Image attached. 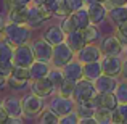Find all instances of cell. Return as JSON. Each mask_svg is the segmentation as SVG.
I'll return each instance as SVG.
<instances>
[{
	"mask_svg": "<svg viewBox=\"0 0 127 124\" xmlns=\"http://www.w3.org/2000/svg\"><path fill=\"white\" fill-rule=\"evenodd\" d=\"M31 31L32 29L28 24H18V23H8L6 21L3 36L15 47H18V45H23V43L31 42V36H32Z\"/></svg>",
	"mask_w": 127,
	"mask_h": 124,
	"instance_id": "obj_1",
	"label": "cell"
},
{
	"mask_svg": "<svg viewBox=\"0 0 127 124\" xmlns=\"http://www.w3.org/2000/svg\"><path fill=\"white\" fill-rule=\"evenodd\" d=\"M21 103H23V115L26 118H39L40 113L43 111V108H45L43 98L32 92L21 97Z\"/></svg>",
	"mask_w": 127,
	"mask_h": 124,
	"instance_id": "obj_2",
	"label": "cell"
},
{
	"mask_svg": "<svg viewBox=\"0 0 127 124\" xmlns=\"http://www.w3.org/2000/svg\"><path fill=\"white\" fill-rule=\"evenodd\" d=\"M76 58V52L69 47L68 42H61L58 45H53V53H52V66L53 68H63L68 65L71 60Z\"/></svg>",
	"mask_w": 127,
	"mask_h": 124,
	"instance_id": "obj_3",
	"label": "cell"
},
{
	"mask_svg": "<svg viewBox=\"0 0 127 124\" xmlns=\"http://www.w3.org/2000/svg\"><path fill=\"white\" fill-rule=\"evenodd\" d=\"M95 93H96V89H95L93 81H89V79L82 78L81 81L76 82L72 98H74L76 103H82V102H87V100H92L95 97Z\"/></svg>",
	"mask_w": 127,
	"mask_h": 124,
	"instance_id": "obj_4",
	"label": "cell"
},
{
	"mask_svg": "<svg viewBox=\"0 0 127 124\" xmlns=\"http://www.w3.org/2000/svg\"><path fill=\"white\" fill-rule=\"evenodd\" d=\"M50 108L61 118V116H66V115H69V113L76 111V102H74L72 97H64V95L56 93V95L52 98Z\"/></svg>",
	"mask_w": 127,
	"mask_h": 124,
	"instance_id": "obj_5",
	"label": "cell"
},
{
	"mask_svg": "<svg viewBox=\"0 0 127 124\" xmlns=\"http://www.w3.org/2000/svg\"><path fill=\"white\" fill-rule=\"evenodd\" d=\"M34 61H35V56H34V52H32L31 42L15 47V53H13V63H15V66L29 68Z\"/></svg>",
	"mask_w": 127,
	"mask_h": 124,
	"instance_id": "obj_6",
	"label": "cell"
},
{
	"mask_svg": "<svg viewBox=\"0 0 127 124\" xmlns=\"http://www.w3.org/2000/svg\"><path fill=\"white\" fill-rule=\"evenodd\" d=\"M103 74L114 76V78H121L122 71V58L121 56H113V55H103L100 60Z\"/></svg>",
	"mask_w": 127,
	"mask_h": 124,
	"instance_id": "obj_7",
	"label": "cell"
},
{
	"mask_svg": "<svg viewBox=\"0 0 127 124\" xmlns=\"http://www.w3.org/2000/svg\"><path fill=\"white\" fill-rule=\"evenodd\" d=\"M29 89H31L32 93L42 97V98H48V97H53L56 93V89L53 85V82L48 79V76L42 78V79H37V81H31Z\"/></svg>",
	"mask_w": 127,
	"mask_h": 124,
	"instance_id": "obj_8",
	"label": "cell"
},
{
	"mask_svg": "<svg viewBox=\"0 0 127 124\" xmlns=\"http://www.w3.org/2000/svg\"><path fill=\"white\" fill-rule=\"evenodd\" d=\"M103 55H113V56H121L124 53V43L121 42V39L118 36H108L105 37L100 43Z\"/></svg>",
	"mask_w": 127,
	"mask_h": 124,
	"instance_id": "obj_9",
	"label": "cell"
},
{
	"mask_svg": "<svg viewBox=\"0 0 127 124\" xmlns=\"http://www.w3.org/2000/svg\"><path fill=\"white\" fill-rule=\"evenodd\" d=\"M103 56L101 48L96 43H85L77 53H76V58L81 63H92V61H100Z\"/></svg>",
	"mask_w": 127,
	"mask_h": 124,
	"instance_id": "obj_10",
	"label": "cell"
},
{
	"mask_svg": "<svg viewBox=\"0 0 127 124\" xmlns=\"http://www.w3.org/2000/svg\"><path fill=\"white\" fill-rule=\"evenodd\" d=\"M32 52H34L35 60H40V61H52V53H53V45L50 42H47L45 39H37V41H32Z\"/></svg>",
	"mask_w": 127,
	"mask_h": 124,
	"instance_id": "obj_11",
	"label": "cell"
},
{
	"mask_svg": "<svg viewBox=\"0 0 127 124\" xmlns=\"http://www.w3.org/2000/svg\"><path fill=\"white\" fill-rule=\"evenodd\" d=\"M63 74H64L66 79H71V81L77 82L84 78V63H81L77 58L71 60L68 65L63 66Z\"/></svg>",
	"mask_w": 127,
	"mask_h": 124,
	"instance_id": "obj_12",
	"label": "cell"
},
{
	"mask_svg": "<svg viewBox=\"0 0 127 124\" xmlns=\"http://www.w3.org/2000/svg\"><path fill=\"white\" fill-rule=\"evenodd\" d=\"M95 84V89L96 92H101V93H111V92H116V87H118V78L114 76H108V74H101L98 79L93 81Z\"/></svg>",
	"mask_w": 127,
	"mask_h": 124,
	"instance_id": "obj_13",
	"label": "cell"
},
{
	"mask_svg": "<svg viewBox=\"0 0 127 124\" xmlns=\"http://www.w3.org/2000/svg\"><path fill=\"white\" fill-rule=\"evenodd\" d=\"M50 69H52V63L35 60V61L29 66V78H31V81H37V79L47 78Z\"/></svg>",
	"mask_w": 127,
	"mask_h": 124,
	"instance_id": "obj_14",
	"label": "cell"
},
{
	"mask_svg": "<svg viewBox=\"0 0 127 124\" xmlns=\"http://www.w3.org/2000/svg\"><path fill=\"white\" fill-rule=\"evenodd\" d=\"M93 100H95L96 108L114 110L116 106L119 105V100H118V97H116V93H114V92H111V93H101V92H96V93H95V97H93Z\"/></svg>",
	"mask_w": 127,
	"mask_h": 124,
	"instance_id": "obj_15",
	"label": "cell"
},
{
	"mask_svg": "<svg viewBox=\"0 0 127 124\" xmlns=\"http://www.w3.org/2000/svg\"><path fill=\"white\" fill-rule=\"evenodd\" d=\"M87 11H89V18L92 24L98 26L100 23H103L106 18H108V10L103 3H93V5L87 6Z\"/></svg>",
	"mask_w": 127,
	"mask_h": 124,
	"instance_id": "obj_16",
	"label": "cell"
},
{
	"mask_svg": "<svg viewBox=\"0 0 127 124\" xmlns=\"http://www.w3.org/2000/svg\"><path fill=\"white\" fill-rule=\"evenodd\" d=\"M2 105L3 108L6 110L8 116H24L23 115V103H21V98L19 97H15V95H8L2 100Z\"/></svg>",
	"mask_w": 127,
	"mask_h": 124,
	"instance_id": "obj_17",
	"label": "cell"
},
{
	"mask_svg": "<svg viewBox=\"0 0 127 124\" xmlns=\"http://www.w3.org/2000/svg\"><path fill=\"white\" fill-rule=\"evenodd\" d=\"M45 21H47V18L42 13L40 6L34 5V3L29 5V15H28V23H26V24H28L31 29H39Z\"/></svg>",
	"mask_w": 127,
	"mask_h": 124,
	"instance_id": "obj_18",
	"label": "cell"
},
{
	"mask_svg": "<svg viewBox=\"0 0 127 124\" xmlns=\"http://www.w3.org/2000/svg\"><path fill=\"white\" fill-rule=\"evenodd\" d=\"M29 15V5L28 6H11L6 13V21L8 23H18V24H26Z\"/></svg>",
	"mask_w": 127,
	"mask_h": 124,
	"instance_id": "obj_19",
	"label": "cell"
},
{
	"mask_svg": "<svg viewBox=\"0 0 127 124\" xmlns=\"http://www.w3.org/2000/svg\"><path fill=\"white\" fill-rule=\"evenodd\" d=\"M43 39L47 42H50L52 45H58V43L66 41V32L61 29V26H48L43 31Z\"/></svg>",
	"mask_w": 127,
	"mask_h": 124,
	"instance_id": "obj_20",
	"label": "cell"
},
{
	"mask_svg": "<svg viewBox=\"0 0 127 124\" xmlns=\"http://www.w3.org/2000/svg\"><path fill=\"white\" fill-rule=\"evenodd\" d=\"M66 42H68L69 47L77 53L87 43L85 37H84V31H82V29H74V31H71L69 34H66Z\"/></svg>",
	"mask_w": 127,
	"mask_h": 124,
	"instance_id": "obj_21",
	"label": "cell"
},
{
	"mask_svg": "<svg viewBox=\"0 0 127 124\" xmlns=\"http://www.w3.org/2000/svg\"><path fill=\"white\" fill-rule=\"evenodd\" d=\"M69 16H71V19H72V23H74L76 29H82V31H84L89 24H92V23H90V18H89L87 6H85V8H81V10L72 11Z\"/></svg>",
	"mask_w": 127,
	"mask_h": 124,
	"instance_id": "obj_22",
	"label": "cell"
},
{
	"mask_svg": "<svg viewBox=\"0 0 127 124\" xmlns=\"http://www.w3.org/2000/svg\"><path fill=\"white\" fill-rule=\"evenodd\" d=\"M95 110H96V105H95V100H87V102H82V103H76V113L79 115V118L84 119V118H93L95 115Z\"/></svg>",
	"mask_w": 127,
	"mask_h": 124,
	"instance_id": "obj_23",
	"label": "cell"
},
{
	"mask_svg": "<svg viewBox=\"0 0 127 124\" xmlns=\"http://www.w3.org/2000/svg\"><path fill=\"white\" fill-rule=\"evenodd\" d=\"M103 74L101 65L100 61H92V63H84V78L89 81H95Z\"/></svg>",
	"mask_w": 127,
	"mask_h": 124,
	"instance_id": "obj_24",
	"label": "cell"
},
{
	"mask_svg": "<svg viewBox=\"0 0 127 124\" xmlns=\"http://www.w3.org/2000/svg\"><path fill=\"white\" fill-rule=\"evenodd\" d=\"M13 53H15V45L5 37H0V61L5 60H13Z\"/></svg>",
	"mask_w": 127,
	"mask_h": 124,
	"instance_id": "obj_25",
	"label": "cell"
},
{
	"mask_svg": "<svg viewBox=\"0 0 127 124\" xmlns=\"http://www.w3.org/2000/svg\"><path fill=\"white\" fill-rule=\"evenodd\" d=\"M108 18L111 19L116 26L122 24V23L127 21V8L126 6H114L113 10L108 11Z\"/></svg>",
	"mask_w": 127,
	"mask_h": 124,
	"instance_id": "obj_26",
	"label": "cell"
},
{
	"mask_svg": "<svg viewBox=\"0 0 127 124\" xmlns=\"http://www.w3.org/2000/svg\"><path fill=\"white\" fill-rule=\"evenodd\" d=\"M39 123H42V124H60V116L50 106H47V108H43V111L39 116Z\"/></svg>",
	"mask_w": 127,
	"mask_h": 124,
	"instance_id": "obj_27",
	"label": "cell"
},
{
	"mask_svg": "<svg viewBox=\"0 0 127 124\" xmlns=\"http://www.w3.org/2000/svg\"><path fill=\"white\" fill-rule=\"evenodd\" d=\"M84 37H85V41L87 43H95L96 41H100V31H98V28H96V24H89L87 28L84 29Z\"/></svg>",
	"mask_w": 127,
	"mask_h": 124,
	"instance_id": "obj_28",
	"label": "cell"
},
{
	"mask_svg": "<svg viewBox=\"0 0 127 124\" xmlns=\"http://www.w3.org/2000/svg\"><path fill=\"white\" fill-rule=\"evenodd\" d=\"M48 79L53 82L55 89L58 90V89H60V85L63 84V81H64V74H63V69H61V68H53V66H52V69H50V73H48Z\"/></svg>",
	"mask_w": 127,
	"mask_h": 124,
	"instance_id": "obj_29",
	"label": "cell"
},
{
	"mask_svg": "<svg viewBox=\"0 0 127 124\" xmlns=\"http://www.w3.org/2000/svg\"><path fill=\"white\" fill-rule=\"evenodd\" d=\"M93 118H95V121L98 124H109L111 123V110H108V108H96Z\"/></svg>",
	"mask_w": 127,
	"mask_h": 124,
	"instance_id": "obj_30",
	"label": "cell"
},
{
	"mask_svg": "<svg viewBox=\"0 0 127 124\" xmlns=\"http://www.w3.org/2000/svg\"><path fill=\"white\" fill-rule=\"evenodd\" d=\"M6 84H8V87H11L13 90H23V89H26V87H29L31 81H29V79H19V78H15V76H10V78L6 79Z\"/></svg>",
	"mask_w": 127,
	"mask_h": 124,
	"instance_id": "obj_31",
	"label": "cell"
},
{
	"mask_svg": "<svg viewBox=\"0 0 127 124\" xmlns=\"http://www.w3.org/2000/svg\"><path fill=\"white\" fill-rule=\"evenodd\" d=\"M74 89H76V82L71 81V79H66V78H64V81H63V84L60 85V89L56 90V93H60V95H64V97H72Z\"/></svg>",
	"mask_w": 127,
	"mask_h": 124,
	"instance_id": "obj_32",
	"label": "cell"
},
{
	"mask_svg": "<svg viewBox=\"0 0 127 124\" xmlns=\"http://www.w3.org/2000/svg\"><path fill=\"white\" fill-rule=\"evenodd\" d=\"M114 93H116V97H118L119 103H127V81H126V79L119 81Z\"/></svg>",
	"mask_w": 127,
	"mask_h": 124,
	"instance_id": "obj_33",
	"label": "cell"
},
{
	"mask_svg": "<svg viewBox=\"0 0 127 124\" xmlns=\"http://www.w3.org/2000/svg\"><path fill=\"white\" fill-rule=\"evenodd\" d=\"M13 69H15V63H13V60H5V61H0V73H2L6 79L11 76Z\"/></svg>",
	"mask_w": 127,
	"mask_h": 124,
	"instance_id": "obj_34",
	"label": "cell"
},
{
	"mask_svg": "<svg viewBox=\"0 0 127 124\" xmlns=\"http://www.w3.org/2000/svg\"><path fill=\"white\" fill-rule=\"evenodd\" d=\"M77 123H81V118H79V115L76 111L60 118V124H77Z\"/></svg>",
	"mask_w": 127,
	"mask_h": 124,
	"instance_id": "obj_35",
	"label": "cell"
},
{
	"mask_svg": "<svg viewBox=\"0 0 127 124\" xmlns=\"http://www.w3.org/2000/svg\"><path fill=\"white\" fill-rule=\"evenodd\" d=\"M11 76L19 78V79H29L31 81V78H29V68H24V66H15Z\"/></svg>",
	"mask_w": 127,
	"mask_h": 124,
	"instance_id": "obj_36",
	"label": "cell"
},
{
	"mask_svg": "<svg viewBox=\"0 0 127 124\" xmlns=\"http://www.w3.org/2000/svg\"><path fill=\"white\" fill-rule=\"evenodd\" d=\"M116 36L121 39V42L124 45H127V21L119 24V26H116Z\"/></svg>",
	"mask_w": 127,
	"mask_h": 124,
	"instance_id": "obj_37",
	"label": "cell"
},
{
	"mask_svg": "<svg viewBox=\"0 0 127 124\" xmlns=\"http://www.w3.org/2000/svg\"><path fill=\"white\" fill-rule=\"evenodd\" d=\"M60 26H61V29L66 32V34H69L71 31H74V29H76V26H74V23H72L71 16H66V18H63L61 23H60Z\"/></svg>",
	"mask_w": 127,
	"mask_h": 124,
	"instance_id": "obj_38",
	"label": "cell"
},
{
	"mask_svg": "<svg viewBox=\"0 0 127 124\" xmlns=\"http://www.w3.org/2000/svg\"><path fill=\"white\" fill-rule=\"evenodd\" d=\"M111 123L114 124H124V119H122V115L119 111V108L116 106L114 110H111Z\"/></svg>",
	"mask_w": 127,
	"mask_h": 124,
	"instance_id": "obj_39",
	"label": "cell"
},
{
	"mask_svg": "<svg viewBox=\"0 0 127 124\" xmlns=\"http://www.w3.org/2000/svg\"><path fill=\"white\" fill-rule=\"evenodd\" d=\"M69 5V8L72 10V11H76V10H81V8H85V0H66Z\"/></svg>",
	"mask_w": 127,
	"mask_h": 124,
	"instance_id": "obj_40",
	"label": "cell"
},
{
	"mask_svg": "<svg viewBox=\"0 0 127 124\" xmlns=\"http://www.w3.org/2000/svg\"><path fill=\"white\" fill-rule=\"evenodd\" d=\"M6 5H8V8H11V6H28L32 5V0H6Z\"/></svg>",
	"mask_w": 127,
	"mask_h": 124,
	"instance_id": "obj_41",
	"label": "cell"
},
{
	"mask_svg": "<svg viewBox=\"0 0 127 124\" xmlns=\"http://www.w3.org/2000/svg\"><path fill=\"white\" fill-rule=\"evenodd\" d=\"M118 108H119V111H121V115H122L124 124H127V103H119Z\"/></svg>",
	"mask_w": 127,
	"mask_h": 124,
	"instance_id": "obj_42",
	"label": "cell"
},
{
	"mask_svg": "<svg viewBox=\"0 0 127 124\" xmlns=\"http://www.w3.org/2000/svg\"><path fill=\"white\" fill-rule=\"evenodd\" d=\"M6 119H8V113H6V110L3 108V105H0V124L6 123Z\"/></svg>",
	"mask_w": 127,
	"mask_h": 124,
	"instance_id": "obj_43",
	"label": "cell"
},
{
	"mask_svg": "<svg viewBox=\"0 0 127 124\" xmlns=\"http://www.w3.org/2000/svg\"><path fill=\"white\" fill-rule=\"evenodd\" d=\"M121 78L127 81V58L122 60V71H121Z\"/></svg>",
	"mask_w": 127,
	"mask_h": 124,
	"instance_id": "obj_44",
	"label": "cell"
},
{
	"mask_svg": "<svg viewBox=\"0 0 127 124\" xmlns=\"http://www.w3.org/2000/svg\"><path fill=\"white\" fill-rule=\"evenodd\" d=\"M5 26H6V19L0 15V37L3 36V31H5Z\"/></svg>",
	"mask_w": 127,
	"mask_h": 124,
	"instance_id": "obj_45",
	"label": "cell"
},
{
	"mask_svg": "<svg viewBox=\"0 0 127 124\" xmlns=\"http://www.w3.org/2000/svg\"><path fill=\"white\" fill-rule=\"evenodd\" d=\"M6 85H8V84H6V78L2 74V73H0V90H2V89H5Z\"/></svg>",
	"mask_w": 127,
	"mask_h": 124,
	"instance_id": "obj_46",
	"label": "cell"
},
{
	"mask_svg": "<svg viewBox=\"0 0 127 124\" xmlns=\"http://www.w3.org/2000/svg\"><path fill=\"white\" fill-rule=\"evenodd\" d=\"M114 6H126L127 5V0H113Z\"/></svg>",
	"mask_w": 127,
	"mask_h": 124,
	"instance_id": "obj_47",
	"label": "cell"
},
{
	"mask_svg": "<svg viewBox=\"0 0 127 124\" xmlns=\"http://www.w3.org/2000/svg\"><path fill=\"white\" fill-rule=\"evenodd\" d=\"M105 0H85V6L89 5H93V3H103Z\"/></svg>",
	"mask_w": 127,
	"mask_h": 124,
	"instance_id": "obj_48",
	"label": "cell"
},
{
	"mask_svg": "<svg viewBox=\"0 0 127 124\" xmlns=\"http://www.w3.org/2000/svg\"><path fill=\"white\" fill-rule=\"evenodd\" d=\"M48 0H32V3L34 5H43V3H47Z\"/></svg>",
	"mask_w": 127,
	"mask_h": 124,
	"instance_id": "obj_49",
	"label": "cell"
},
{
	"mask_svg": "<svg viewBox=\"0 0 127 124\" xmlns=\"http://www.w3.org/2000/svg\"><path fill=\"white\" fill-rule=\"evenodd\" d=\"M122 55H124V58H127V45H124V53Z\"/></svg>",
	"mask_w": 127,
	"mask_h": 124,
	"instance_id": "obj_50",
	"label": "cell"
},
{
	"mask_svg": "<svg viewBox=\"0 0 127 124\" xmlns=\"http://www.w3.org/2000/svg\"><path fill=\"white\" fill-rule=\"evenodd\" d=\"M2 100H3V98H0V105H2Z\"/></svg>",
	"mask_w": 127,
	"mask_h": 124,
	"instance_id": "obj_51",
	"label": "cell"
},
{
	"mask_svg": "<svg viewBox=\"0 0 127 124\" xmlns=\"http://www.w3.org/2000/svg\"><path fill=\"white\" fill-rule=\"evenodd\" d=\"M126 8H127V5H126Z\"/></svg>",
	"mask_w": 127,
	"mask_h": 124,
	"instance_id": "obj_52",
	"label": "cell"
}]
</instances>
